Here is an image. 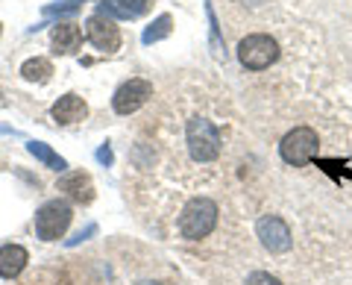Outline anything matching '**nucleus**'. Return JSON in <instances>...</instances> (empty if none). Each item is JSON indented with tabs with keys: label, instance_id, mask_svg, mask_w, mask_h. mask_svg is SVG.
Instances as JSON below:
<instances>
[{
	"label": "nucleus",
	"instance_id": "1",
	"mask_svg": "<svg viewBox=\"0 0 352 285\" xmlns=\"http://www.w3.org/2000/svg\"><path fill=\"white\" fill-rule=\"evenodd\" d=\"M217 215H220V209H217L214 200H208V197H191V200L185 203L182 215H179L182 238H188V241L206 238L217 226Z\"/></svg>",
	"mask_w": 352,
	"mask_h": 285
},
{
	"label": "nucleus",
	"instance_id": "2",
	"mask_svg": "<svg viewBox=\"0 0 352 285\" xmlns=\"http://www.w3.org/2000/svg\"><path fill=\"white\" fill-rule=\"evenodd\" d=\"M185 141H188V153L194 162H214L223 147L220 129L206 118H191L185 127Z\"/></svg>",
	"mask_w": 352,
	"mask_h": 285
},
{
	"label": "nucleus",
	"instance_id": "3",
	"mask_svg": "<svg viewBox=\"0 0 352 285\" xmlns=\"http://www.w3.org/2000/svg\"><path fill=\"white\" fill-rule=\"evenodd\" d=\"M317 150H320V138H317V133L311 127H294L279 145L282 159L294 168H302L308 162H314Z\"/></svg>",
	"mask_w": 352,
	"mask_h": 285
},
{
	"label": "nucleus",
	"instance_id": "4",
	"mask_svg": "<svg viewBox=\"0 0 352 285\" xmlns=\"http://www.w3.org/2000/svg\"><path fill=\"white\" fill-rule=\"evenodd\" d=\"M238 59L247 71H264L279 59V45L276 39L264 36V32H252L238 45Z\"/></svg>",
	"mask_w": 352,
	"mask_h": 285
},
{
	"label": "nucleus",
	"instance_id": "5",
	"mask_svg": "<svg viewBox=\"0 0 352 285\" xmlns=\"http://www.w3.org/2000/svg\"><path fill=\"white\" fill-rule=\"evenodd\" d=\"M71 203L68 200H47L36 212V235L41 241H59L65 229L71 226Z\"/></svg>",
	"mask_w": 352,
	"mask_h": 285
},
{
	"label": "nucleus",
	"instance_id": "6",
	"mask_svg": "<svg viewBox=\"0 0 352 285\" xmlns=\"http://www.w3.org/2000/svg\"><path fill=\"white\" fill-rule=\"evenodd\" d=\"M256 233H258V238H261L264 250H270V253H288L291 244H294L291 226H288V221H285V218H279V215H264V218H258Z\"/></svg>",
	"mask_w": 352,
	"mask_h": 285
},
{
	"label": "nucleus",
	"instance_id": "7",
	"mask_svg": "<svg viewBox=\"0 0 352 285\" xmlns=\"http://www.w3.org/2000/svg\"><path fill=\"white\" fill-rule=\"evenodd\" d=\"M153 97V83L147 80H126L112 97V106L118 115H132Z\"/></svg>",
	"mask_w": 352,
	"mask_h": 285
},
{
	"label": "nucleus",
	"instance_id": "8",
	"mask_svg": "<svg viewBox=\"0 0 352 285\" xmlns=\"http://www.w3.org/2000/svg\"><path fill=\"white\" fill-rule=\"evenodd\" d=\"M85 39L100 53H115L120 48V30L106 15H91L85 21Z\"/></svg>",
	"mask_w": 352,
	"mask_h": 285
},
{
	"label": "nucleus",
	"instance_id": "9",
	"mask_svg": "<svg viewBox=\"0 0 352 285\" xmlns=\"http://www.w3.org/2000/svg\"><path fill=\"white\" fill-rule=\"evenodd\" d=\"M50 115H53V120H56V124H62V127L80 124V120H85V115H88V106H85V101H82L80 94H62L59 101L53 103Z\"/></svg>",
	"mask_w": 352,
	"mask_h": 285
},
{
	"label": "nucleus",
	"instance_id": "10",
	"mask_svg": "<svg viewBox=\"0 0 352 285\" xmlns=\"http://www.w3.org/2000/svg\"><path fill=\"white\" fill-rule=\"evenodd\" d=\"M150 3L153 0H100V3H97V15L132 21V18L144 15L150 9Z\"/></svg>",
	"mask_w": 352,
	"mask_h": 285
},
{
	"label": "nucleus",
	"instance_id": "11",
	"mask_svg": "<svg viewBox=\"0 0 352 285\" xmlns=\"http://www.w3.org/2000/svg\"><path fill=\"white\" fill-rule=\"evenodd\" d=\"M30 253L21 244H6L0 247V277L3 279H15L21 271L27 268Z\"/></svg>",
	"mask_w": 352,
	"mask_h": 285
},
{
	"label": "nucleus",
	"instance_id": "12",
	"mask_svg": "<svg viewBox=\"0 0 352 285\" xmlns=\"http://www.w3.org/2000/svg\"><path fill=\"white\" fill-rule=\"evenodd\" d=\"M53 50L62 53V56H71V53L80 50L82 45V30L76 24H56L53 27Z\"/></svg>",
	"mask_w": 352,
	"mask_h": 285
},
{
	"label": "nucleus",
	"instance_id": "13",
	"mask_svg": "<svg viewBox=\"0 0 352 285\" xmlns=\"http://www.w3.org/2000/svg\"><path fill=\"white\" fill-rule=\"evenodd\" d=\"M59 189L68 191L76 203H91L94 200V185H91V180H88V173H82V171H74V173H68V177H62Z\"/></svg>",
	"mask_w": 352,
	"mask_h": 285
},
{
	"label": "nucleus",
	"instance_id": "14",
	"mask_svg": "<svg viewBox=\"0 0 352 285\" xmlns=\"http://www.w3.org/2000/svg\"><path fill=\"white\" fill-rule=\"evenodd\" d=\"M27 150L32 153V156H36L38 162H41V165L44 168H53V171H65V168H68V162H65L62 156H59V153L56 150H53L50 145H44V141H30V145H27Z\"/></svg>",
	"mask_w": 352,
	"mask_h": 285
},
{
	"label": "nucleus",
	"instance_id": "15",
	"mask_svg": "<svg viewBox=\"0 0 352 285\" xmlns=\"http://www.w3.org/2000/svg\"><path fill=\"white\" fill-rule=\"evenodd\" d=\"M21 74H24V80H30V83H47L53 74V65L47 59L36 56V59H27L21 65Z\"/></svg>",
	"mask_w": 352,
	"mask_h": 285
},
{
	"label": "nucleus",
	"instance_id": "16",
	"mask_svg": "<svg viewBox=\"0 0 352 285\" xmlns=\"http://www.w3.org/2000/svg\"><path fill=\"white\" fill-rule=\"evenodd\" d=\"M170 30H173V18H170V15H159V18L144 30L141 41H144V45H156V41H162V39L170 36Z\"/></svg>",
	"mask_w": 352,
	"mask_h": 285
},
{
	"label": "nucleus",
	"instance_id": "17",
	"mask_svg": "<svg viewBox=\"0 0 352 285\" xmlns=\"http://www.w3.org/2000/svg\"><path fill=\"white\" fill-rule=\"evenodd\" d=\"M85 0H56V3H50V6H44V15H74V12H80Z\"/></svg>",
	"mask_w": 352,
	"mask_h": 285
},
{
	"label": "nucleus",
	"instance_id": "18",
	"mask_svg": "<svg viewBox=\"0 0 352 285\" xmlns=\"http://www.w3.org/2000/svg\"><path fill=\"white\" fill-rule=\"evenodd\" d=\"M247 285H282V282L267 271H256V273H250L247 277Z\"/></svg>",
	"mask_w": 352,
	"mask_h": 285
},
{
	"label": "nucleus",
	"instance_id": "19",
	"mask_svg": "<svg viewBox=\"0 0 352 285\" xmlns=\"http://www.w3.org/2000/svg\"><path fill=\"white\" fill-rule=\"evenodd\" d=\"M97 162H103V165H112V150H109L106 145L97 150Z\"/></svg>",
	"mask_w": 352,
	"mask_h": 285
},
{
	"label": "nucleus",
	"instance_id": "20",
	"mask_svg": "<svg viewBox=\"0 0 352 285\" xmlns=\"http://www.w3.org/2000/svg\"><path fill=\"white\" fill-rule=\"evenodd\" d=\"M138 285H159V282H138Z\"/></svg>",
	"mask_w": 352,
	"mask_h": 285
},
{
	"label": "nucleus",
	"instance_id": "21",
	"mask_svg": "<svg viewBox=\"0 0 352 285\" xmlns=\"http://www.w3.org/2000/svg\"><path fill=\"white\" fill-rule=\"evenodd\" d=\"M0 97H3V94H0ZM0 106H3V101H0Z\"/></svg>",
	"mask_w": 352,
	"mask_h": 285
}]
</instances>
